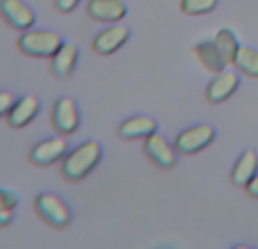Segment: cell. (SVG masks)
<instances>
[{
  "instance_id": "cell-7",
  "label": "cell",
  "mask_w": 258,
  "mask_h": 249,
  "mask_svg": "<svg viewBox=\"0 0 258 249\" xmlns=\"http://www.w3.org/2000/svg\"><path fill=\"white\" fill-rule=\"evenodd\" d=\"M238 87H240L238 74L231 71V69H224V71H219V74L215 76L213 83L208 85V89H206V98H208V103L217 105V103H224L226 98L233 96Z\"/></svg>"
},
{
  "instance_id": "cell-23",
  "label": "cell",
  "mask_w": 258,
  "mask_h": 249,
  "mask_svg": "<svg viewBox=\"0 0 258 249\" xmlns=\"http://www.w3.org/2000/svg\"><path fill=\"white\" fill-rule=\"evenodd\" d=\"M12 217H14V208L0 210V226H7L12 222Z\"/></svg>"
},
{
  "instance_id": "cell-11",
  "label": "cell",
  "mask_w": 258,
  "mask_h": 249,
  "mask_svg": "<svg viewBox=\"0 0 258 249\" xmlns=\"http://www.w3.org/2000/svg\"><path fill=\"white\" fill-rule=\"evenodd\" d=\"M126 5L121 0H89L87 16L101 23H117L126 16Z\"/></svg>"
},
{
  "instance_id": "cell-8",
  "label": "cell",
  "mask_w": 258,
  "mask_h": 249,
  "mask_svg": "<svg viewBox=\"0 0 258 249\" xmlns=\"http://www.w3.org/2000/svg\"><path fill=\"white\" fill-rule=\"evenodd\" d=\"M80 123L78 105L73 98H59L53 108V126L59 135H71Z\"/></svg>"
},
{
  "instance_id": "cell-25",
  "label": "cell",
  "mask_w": 258,
  "mask_h": 249,
  "mask_svg": "<svg viewBox=\"0 0 258 249\" xmlns=\"http://www.w3.org/2000/svg\"><path fill=\"white\" fill-rule=\"evenodd\" d=\"M233 249H253V247H249V244H235Z\"/></svg>"
},
{
  "instance_id": "cell-14",
  "label": "cell",
  "mask_w": 258,
  "mask_h": 249,
  "mask_svg": "<svg viewBox=\"0 0 258 249\" xmlns=\"http://www.w3.org/2000/svg\"><path fill=\"white\" fill-rule=\"evenodd\" d=\"M50 59H53V64H50L53 74L57 78H69L76 69V62H78V48L73 44H62Z\"/></svg>"
},
{
  "instance_id": "cell-2",
  "label": "cell",
  "mask_w": 258,
  "mask_h": 249,
  "mask_svg": "<svg viewBox=\"0 0 258 249\" xmlns=\"http://www.w3.org/2000/svg\"><path fill=\"white\" fill-rule=\"evenodd\" d=\"M19 50L30 57H53L57 48L64 44L59 39L57 32H48V30H28L25 34L19 37Z\"/></svg>"
},
{
  "instance_id": "cell-16",
  "label": "cell",
  "mask_w": 258,
  "mask_h": 249,
  "mask_svg": "<svg viewBox=\"0 0 258 249\" xmlns=\"http://www.w3.org/2000/svg\"><path fill=\"white\" fill-rule=\"evenodd\" d=\"M195 53H197V57H199V62L204 64L208 71H213V74L224 71L226 62H224V57H222V53L217 50L215 41H201V44H197Z\"/></svg>"
},
{
  "instance_id": "cell-12",
  "label": "cell",
  "mask_w": 258,
  "mask_h": 249,
  "mask_svg": "<svg viewBox=\"0 0 258 249\" xmlns=\"http://www.w3.org/2000/svg\"><path fill=\"white\" fill-rule=\"evenodd\" d=\"M39 112V98L37 96H23L12 105V110L7 112V123L12 128H23L32 121Z\"/></svg>"
},
{
  "instance_id": "cell-21",
  "label": "cell",
  "mask_w": 258,
  "mask_h": 249,
  "mask_svg": "<svg viewBox=\"0 0 258 249\" xmlns=\"http://www.w3.org/2000/svg\"><path fill=\"white\" fill-rule=\"evenodd\" d=\"M16 204H19V197H16L14 192L0 190V210H5V208H14Z\"/></svg>"
},
{
  "instance_id": "cell-9",
  "label": "cell",
  "mask_w": 258,
  "mask_h": 249,
  "mask_svg": "<svg viewBox=\"0 0 258 249\" xmlns=\"http://www.w3.org/2000/svg\"><path fill=\"white\" fill-rule=\"evenodd\" d=\"M128 37H131V32H128L126 25H110L107 30H103L94 37L92 48L98 55H112L126 44Z\"/></svg>"
},
{
  "instance_id": "cell-20",
  "label": "cell",
  "mask_w": 258,
  "mask_h": 249,
  "mask_svg": "<svg viewBox=\"0 0 258 249\" xmlns=\"http://www.w3.org/2000/svg\"><path fill=\"white\" fill-rule=\"evenodd\" d=\"M16 103L14 94L10 92H0V117H7V112L12 110V105Z\"/></svg>"
},
{
  "instance_id": "cell-13",
  "label": "cell",
  "mask_w": 258,
  "mask_h": 249,
  "mask_svg": "<svg viewBox=\"0 0 258 249\" xmlns=\"http://www.w3.org/2000/svg\"><path fill=\"white\" fill-rule=\"evenodd\" d=\"M156 128L158 121L153 117H131L119 126V135L123 140H146L149 135L156 133Z\"/></svg>"
},
{
  "instance_id": "cell-6",
  "label": "cell",
  "mask_w": 258,
  "mask_h": 249,
  "mask_svg": "<svg viewBox=\"0 0 258 249\" xmlns=\"http://www.w3.org/2000/svg\"><path fill=\"white\" fill-rule=\"evenodd\" d=\"M67 153H69L67 140H64V137H50V140H44V142H39L37 147H32L30 160L37 167H48V165H53V162L62 160Z\"/></svg>"
},
{
  "instance_id": "cell-18",
  "label": "cell",
  "mask_w": 258,
  "mask_h": 249,
  "mask_svg": "<svg viewBox=\"0 0 258 249\" xmlns=\"http://www.w3.org/2000/svg\"><path fill=\"white\" fill-rule=\"evenodd\" d=\"M233 64L242 71V74L251 76V78H258V53L253 48H242V46H240Z\"/></svg>"
},
{
  "instance_id": "cell-4",
  "label": "cell",
  "mask_w": 258,
  "mask_h": 249,
  "mask_svg": "<svg viewBox=\"0 0 258 249\" xmlns=\"http://www.w3.org/2000/svg\"><path fill=\"white\" fill-rule=\"evenodd\" d=\"M0 16L5 19L10 28L23 30V32H28L37 19L32 7H28L23 0H0Z\"/></svg>"
},
{
  "instance_id": "cell-15",
  "label": "cell",
  "mask_w": 258,
  "mask_h": 249,
  "mask_svg": "<svg viewBox=\"0 0 258 249\" xmlns=\"http://www.w3.org/2000/svg\"><path fill=\"white\" fill-rule=\"evenodd\" d=\"M258 174V153L256 151H244L242 156L238 158L233 167V174H231V181L240 188H247L249 181Z\"/></svg>"
},
{
  "instance_id": "cell-22",
  "label": "cell",
  "mask_w": 258,
  "mask_h": 249,
  "mask_svg": "<svg viewBox=\"0 0 258 249\" xmlns=\"http://www.w3.org/2000/svg\"><path fill=\"white\" fill-rule=\"evenodd\" d=\"M78 5H80V0H55V10L62 12V14H69V12H73Z\"/></svg>"
},
{
  "instance_id": "cell-1",
  "label": "cell",
  "mask_w": 258,
  "mask_h": 249,
  "mask_svg": "<svg viewBox=\"0 0 258 249\" xmlns=\"http://www.w3.org/2000/svg\"><path fill=\"white\" fill-rule=\"evenodd\" d=\"M103 156V149L98 142H83L80 147L69 151L62 162V176L67 181H83L85 176L98 165Z\"/></svg>"
},
{
  "instance_id": "cell-19",
  "label": "cell",
  "mask_w": 258,
  "mask_h": 249,
  "mask_svg": "<svg viewBox=\"0 0 258 249\" xmlns=\"http://www.w3.org/2000/svg\"><path fill=\"white\" fill-rule=\"evenodd\" d=\"M215 7H217V0H180V12L190 16L208 14Z\"/></svg>"
},
{
  "instance_id": "cell-17",
  "label": "cell",
  "mask_w": 258,
  "mask_h": 249,
  "mask_svg": "<svg viewBox=\"0 0 258 249\" xmlns=\"http://www.w3.org/2000/svg\"><path fill=\"white\" fill-rule=\"evenodd\" d=\"M215 46H217V50L222 53V57H224L226 64L235 62V55H238V50H240V41L229 28L219 30V32L215 34Z\"/></svg>"
},
{
  "instance_id": "cell-3",
  "label": "cell",
  "mask_w": 258,
  "mask_h": 249,
  "mask_svg": "<svg viewBox=\"0 0 258 249\" xmlns=\"http://www.w3.org/2000/svg\"><path fill=\"white\" fill-rule=\"evenodd\" d=\"M34 206H37V213L55 229H64L71 222V208L53 192H41L34 201Z\"/></svg>"
},
{
  "instance_id": "cell-5",
  "label": "cell",
  "mask_w": 258,
  "mask_h": 249,
  "mask_svg": "<svg viewBox=\"0 0 258 249\" xmlns=\"http://www.w3.org/2000/svg\"><path fill=\"white\" fill-rule=\"evenodd\" d=\"M215 140V128L208 123L201 126H192L187 131H183L176 137V151L178 153H197L201 149H206L210 142Z\"/></svg>"
},
{
  "instance_id": "cell-10",
  "label": "cell",
  "mask_w": 258,
  "mask_h": 249,
  "mask_svg": "<svg viewBox=\"0 0 258 249\" xmlns=\"http://www.w3.org/2000/svg\"><path fill=\"white\" fill-rule=\"evenodd\" d=\"M146 156L151 158L153 162H156L160 169H171V167L176 165V158H178V151H176V147H171L167 140H162L160 135H149L146 137Z\"/></svg>"
},
{
  "instance_id": "cell-24",
  "label": "cell",
  "mask_w": 258,
  "mask_h": 249,
  "mask_svg": "<svg viewBox=\"0 0 258 249\" xmlns=\"http://www.w3.org/2000/svg\"><path fill=\"white\" fill-rule=\"evenodd\" d=\"M247 192H249V197H253V199H258V174L253 176L251 181H249V185H247Z\"/></svg>"
}]
</instances>
